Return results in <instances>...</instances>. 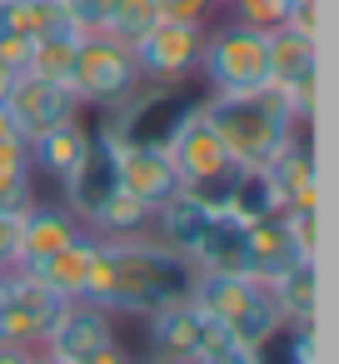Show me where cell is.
<instances>
[{
	"label": "cell",
	"instance_id": "8",
	"mask_svg": "<svg viewBox=\"0 0 339 364\" xmlns=\"http://www.w3.org/2000/svg\"><path fill=\"white\" fill-rule=\"evenodd\" d=\"M60 190H65V210L90 225V215L120 190V145H115L110 130L90 135V155L80 160V170H75Z\"/></svg>",
	"mask_w": 339,
	"mask_h": 364
},
{
	"label": "cell",
	"instance_id": "21",
	"mask_svg": "<svg viewBox=\"0 0 339 364\" xmlns=\"http://www.w3.org/2000/svg\"><path fill=\"white\" fill-rule=\"evenodd\" d=\"M90 255H95V235H90V230H80V235H75V240H65L55 255H45L41 264H31V274H36L41 284L60 289L65 299H80L85 274H90Z\"/></svg>",
	"mask_w": 339,
	"mask_h": 364
},
{
	"label": "cell",
	"instance_id": "35",
	"mask_svg": "<svg viewBox=\"0 0 339 364\" xmlns=\"http://www.w3.org/2000/svg\"><path fill=\"white\" fill-rule=\"evenodd\" d=\"M200 364H259V349H249V344H225V349H215L210 359H200Z\"/></svg>",
	"mask_w": 339,
	"mask_h": 364
},
{
	"label": "cell",
	"instance_id": "37",
	"mask_svg": "<svg viewBox=\"0 0 339 364\" xmlns=\"http://www.w3.org/2000/svg\"><path fill=\"white\" fill-rule=\"evenodd\" d=\"M0 364H41V349H26V344H0Z\"/></svg>",
	"mask_w": 339,
	"mask_h": 364
},
{
	"label": "cell",
	"instance_id": "32",
	"mask_svg": "<svg viewBox=\"0 0 339 364\" xmlns=\"http://www.w3.org/2000/svg\"><path fill=\"white\" fill-rule=\"evenodd\" d=\"M220 6V0H160V16L170 21H190V26H205V16Z\"/></svg>",
	"mask_w": 339,
	"mask_h": 364
},
{
	"label": "cell",
	"instance_id": "25",
	"mask_svg": "<svg viewBox=\"0 0 339 364\" xmlns=\"http://www.w3.org/2000/svg\"><path fill=\"white\" fill-rule=\"evenodd\" d=\"M269 210H284V205H279V190H274V180H269V170H264V165H244L240 180H235V195H230V215L259 220V215H269Z\"/></svg>",
	"mask_w": 339,
	"mask_h": 364
},
{
	"label": "cell",
	"instance_id": "27",
	"mask_svg": "<svg viewBox=\"0 0 339 364\" xmlns=\"http://www.w3.org/2000/svg\"><path fill=\"white\" fill-rule=\"evenodd\" d=\"M240 160H225L220 170H205V175H195V180H185L180 190L190 195V200H200L205 210H230V195H235V180H240Z\"/></svg>",
	"mask_w": 339,
	"mask_h": 364
},
{
	"label": "cell",
	"instance_id": "23",
	"mask_svg": "<svg viewBox=\"0 0 339 364\" xmlns=\"http://www.w3.org/2000/svg\"><path fill=\"white\" fill-rule=\"evenodd\" d=\"M150 215H155V210H150L145 200H135V195L120 185V190L90 215V235H100V240H130V235H145V230H150Z\"/></svg>",
	"mask_w": 339,
	"mask_h": 364
},
{
	"label": "cell",
	"instance_id": "16",
	"mask_svg": "<svg viewBox=\"0 0 339 364\" xmlns=\"http://www.w3.org/2000/svg\"><path fill=\"white\" fill-rule=\"evenodd\" d=\"M269 284V299L279 304L284 324H309L314 309H319V255H299L289 259L279 274L264 279Z\"/></svg>",
	"mask_w": 339,
	"mask_h": 364
},
{
	"label": "cell",
	"instance_id": "31",
	"mask_svg": "<svg viewBox=\"0 0 339 364\" xmlns=\"http://www.w3.org/2000/svg\"><path fill=\"white\" fill-rule=\"evenodd\" d=\"M115 0H60V11L75 21V31H100Z\"/></svg>",
	"mask_w": 339,
	"mask_h": 364
},
{
	"label": "cell",
	"instance_id": "33",
	"mask_svg": "<svg viewBox=\"0 0 339 364\" xmlns=\"http://www.w3.org/2000/svg\"><path fill=\"white\" fill-rule=\"evenodd\" d=\"M0 269H21V220L0 215Z\"/></svg>",
	"mask_w": 339,
	"mask_h": 364
},
{
	"label": "cell",
	"instance_id": "19",
	"mask_svg": "<svg viewBox=\"0 0 339 364\" xmlns=\"http://www.w3.org/2000/svg\"><path fill=\"white\" fill-rule=\"evenodd\" d=\"M304 250L294 245V230H289V215L284 210H269L259 220H249V264H254V279H269L279 274L289 259H299Z\"/></svg>",
	"mask_w": 339,
	"mask_h": 364
},
{
	"label": "cell",
	"instance_id": "14",
	"mask_svg": "<svg viewBox=\"0 0 339 364\" xmlns=\"http://www.w3.org/2000/svg\"><path fill=\"white\" fill-rule=\"evenodd\" d=\"M264 170H269L284 210H319V165H314V140L309 135H294Z\"/></svg>",
	"mask_w": 339,
	"mask_h": 364
},
{
	"label": "cell",
	"instance_id": "28",
	"mask_svg": "<svg viewBox=\"0 0 339 364\" xmlns=\"http://www.w3.org/2000/svg\"><path fill=\"white\" fill-rule=\"evenodd\" d=\"M70 60H75V41H36L31 60H26V75H41V80H70Z\"/></svg>",
	"mask_w": 339,
	"mask_h": 364
},
{
	"label": "cell",
	"instance_id": "7",
	"mask_svg": "<svg viewBox=\"0 0 339 364\" xmlns=\"http://www.w3.org/2000/svg\"><path fill=\"white\" fill-rule=\"evenodd\" d=\"M65 294L41 284L31 269H16L11 274V299L0 304V344H26V349H41L45 334L55 329V319L65 314Z\"/></svg>",
	"mask_w": 339,
	"mask_h": 364
},
{
	"label": "cell",
	"instance_id": "15",
	"mask_svg": "<svg viewBox=\"0 0 339 364\" xmlns=\"http://www.w3.org/2000/svg\"><path fill=\"white\" fill-rule=\"evenodd\" d=\"M90 135H95V130H85V125H80V115H70V120H60V125L41 130L36 140H26L31 165H36L41 175H50L55 185H65V180L80 170V160L90 155Z\"/></svg>",
	"mask_w": 339,
	"mask_h": 364
},
{
	"label": "cell",
	"instance_id": "10",
	"mask_svg": "<svg viewBox=\"0 0 339 364\" xmlns=\"http://www.w3.org/2000/svg\"><path fill=\"white\" fill-rule=\"evenodd\" d=\"M115 339V314L110 309H100V304H90V299H70L65 304V314L55 319V329L45 334V344L41 349H50L55 359H70V364H80L85 354H95L100 344H110Z\"/></svg>",
	"mask_w": 339,
	"mask_h": 364
},
{
	"label": "cell",
	"instance_id": "2",
	"mask_svg": "<svg viewBox=\"0 0 339 364\" xmlns=\"http://www.w3.org/2000/svg\"><path fill=\"white\" fill-rule=\"evenodd\" d=\"M110 314H155L160 304H175L190 294L195 284V264L185 255H175L170 245L150 240V235H130V240H110Z\"/></svg>",
	"mask_w": 339,
	"mask_h": 364
},
{
	"label": "cell",
	"instance_id": "20",
	"mask_svg": "<svg viewBox=\"0 0 339 364\" xmlns=\"http://www.w3.org/2000/svg\"><path fill=\"white\" fill-rule=\"evenodd\" d=\"M210 215L215 210H205L200 200H190L185 190L175 195V200H165L155 215H150V225H155V240L160 245H170L175 255H195V245H200V235H205V225H210Z\"/></svg>",
	"mask_w": 339,
	"mask_h": 364
},
{
	"label": "cell",
	"instance_id": "1",
	"mask_svg": "<svg viewBox=\"0 0 339 364\" xmlns=\"http://www.w3.org/2000/svg\"><path fill=\"white\" fill-rule=\"evenodd\" d=\"M200 110L220 130L230 160L240 165H269L299 130L294 105L274 80H264L259 90H240V95H205Z\"/></svg>",
	"mask_w": 339,
	"mask_h": 364
},
{
	"label": "cell",
	"instance_id": "26",
	"mask_svg": "<svg viewBox=\"0 0 339 364\" xmlns=\"http://www.w3.org/2000/svg\"><path fill=\"white\" fill-rule=\"evenodd\" d=\"M155 21H160V0H115L100 31H105V36H115L120 46H135Z\"/></svg>",
	"mask_w": 339,
	"mask_h": 364
},
{
	"label": "cell",
	"instance_id": "30",
	"mask_svg": "<svg viewBox=\"0 0 339 364\" xmlns=\"http://www.w3.org/2000/svg\"><path fill=\"white\" fill-rule=\"evenodd\" d=\"M36 205V190H31V165L26 170H11V175H0V215H26Z\"/></svg>",
	"mask_w": 339,
	"mask_h": 364
},
{
	"label": "cell",
	"instance_id": "36",
	"mask_svg": "<svg viewBox=\"0 0 339 364\" xmlns=\"http://www.w3.org/2000/svg\"><path fill=\"white\" fill-rule=\"evenodd\" d=\"M80 364H135V359H130V354L120 349V339H110V344H100L95 354H85Z\"/></svg>",
	"mask_w": 339,
	"mask_h": 364
},
{
	"label": "cell",
	"instance_id": "29",
	"mask_svg": "<svg viewBox=\"0 0 339 364\" xmlns=\"http://www.w3.org/2000/svg\"><path fill=\"white\" fill-rule=\"evenodd\" d=\"M230 6H235V21L259 26V31H274V26L289 21V6H294V0H230Z\"/></svg>",
	"mask_w": 339,
	"mask_h": 364
},
{
	"label": "cell",
	"instance_id": "22",
	"mask_svg": "<svg viewBox=\"0 0 339 364\" xmlns=\"http://www.w3.org/2000/svg\"><path fill=\"white\" fill-rule=\"evenodd\" d=\"M264 279H254V274H225V269H195V284H190V299L205 309V314H215V319H230L254 289H259Z\"/></svg>",
	"mask_w": 339,
	"mask_h": 364
},
{
	"label": "cell",
	"instance_id": "18",
	"mask_svg": "<svg viewBox=\"0 0 339 364\" xmlns=\"http://www.w3.org/2000/svg\"><path fill=\"white\" fill-rule=\"evenodd\" d=\"M80 235V220L65 205H31L21 215V269L41 264L45 255H55L65 240Z\"/></svg>",
	"mask_w": 339,
	"mask_h": 364
},
{
	"label": "cell",
	"instance_id": "24",
	"mask_svg": "<svg viewBox=\"0 0 339 364\" xmlns=\"http://www.w3.org/2000/svg\"><path fill=\"white\" fill-rule=\"evenodd\" d=\"M279 324H284V314H279V304L269 299V284H259V289H254V294H249V299L225 319L230 339H235V344H249V349H259Z\"/></svg>",
	"mask_w": 339,
	"mask_h": 364
},
{
	"label": "cell",
	"instance_id": "13",
	"mask_svg": "<svg viewBox=\"0 0 339 364\" xmlns=\"http://www.w3.org/2000/svg\"><path fill=\"white\" fill-rule=\"evenodd\" d=\"M205 309L185 294V299H175V304H160L155 314H145V324H150V349L160 354V359H185V364H195V354H200V339H205Z\"/></svg>",
	"mask_w": 339,
	"mask_h": 364
},
{
	"label": "cell",
	"instance_id": "9",
	"mask_svg": "<svg viewBox=\"0 0 339 364\" xmlns=\"http://www.w3.org/2000/svg\"><path fill=\"white\" fill-rule=\"evenodd\" d=\"M11 115H16L21 140H36L41 130H50V125L80 115V100H75L70 85H60V80H41V75H26V70H21V80H16V90H11Z\"/></svg>",
	"mask_w": 339,
	"mask_h": 364
},
{
	"label": "cell",
	"instance_id": "39",
	"mask_svg": "<svg viewBox=\"0 0 339 364\" xmlns=\"http://www.w3.org/2000/svg\"><path fill=\"white\" fill-rule=\"evenodd\" d=\"M6 135H21V130H16V115H11V100H0V140H6Z\"/></svg>",
	"mask_w": 339,
	"mask_h": 364
},
{
	"label": "cell",
	"instance_id": "17",
	"mask_svg": "<svg viewBox=\"0 0 339 364\" xmlns=\"http://www.w3.org/2000/svg\"><path fill=\"white\" fill-rule=\"evenodd\" d=\"M165 150H170V160H175V170H180V185L195 180V175H205V170H220V165L230 160V150H225L220 130L205 120V110H195V115L175 130V140H170Z\"/></svg>",
	"mask_w": 339,
	"mask_h": 364
},
{
	"label": "cell",
	"instance_id": "12",
	"mask_svg": "<svg viewBox=\"0 0 339 364\" xmlns=\"http://www.w3.org/2000/svg\"><path fill=\"white\" fill-rule=\"evenodd\" d=\"M195 269H225V274H254L249 264V220L230 215V210H215L195 255H190Z\"/></svg>",
	"mask_w": 339,
	"mask_h": 364
},
{
	"label": "cell",
	"instance_id": "6",
	"mask_svg": "<svg viewBox=\"0 0 339 364\" xmlns=\"http://www.w3.org/2000/svg\"><path fill=\"white\" fill-rule=\"evenodd\" d=\"M200 46H205V26H190V21H170V16H160V21L130 46V55H135L140 80L165 85V80H190V75H195V65H200Z\"/></svg>",
	"mask_w": 339,
	"mask_h": 364
},
{
	"label": "cell",
	"instance_id": "4",
	"mask_svg": "<svg viewBox=\"0 0 339 364\" xmlns=\"http://www.w3.org/2000/svg\"><path fill=\"white\" fill-rule=\"evenodd\" d=\"M65 85H70V95L80 105L115 110V105H125L140 90V70H135L130 46H120L105 31H85L75 41V60H70V80Z\"/></svg>",
	"mask_w": 339,
	"mask_h": 364
},
{
	"label": "cell",
	"instance_id": "3",
	"mask_svg": "<svg viewBox=\"0 0 339 364\" xmlns=\"http://www.w3.org/2000/svg\"><path fill=\"white\" fill-rule=\"evenodd\" d=\"M195 75L205 80L210 95L259 90V85L269 80V31L244 26V21H230V26H220V31H205Z\"/></svg>",
	"mask_w": 339,
	"mask_h": 364
},
{
	"label": "cell",
	"instance_id": "38",
	"mask_svg": "<svg viewBox=\"0 0 339 364\" xmlns=\"http://www.w3.org/2000/svg\"><path fill=\"white\" fill-rule=\"evenodd\" d=\"M16 80H21V70H16V65H6V60H0V100H11V90H16Z\"/></svg>",
	"mask_w": 339,
	"mask_h": 364
},
{
	"label": "cell",
	"instance_id": "40",
	"mask_svg": "<svg viewBox=\"0 0 339 364\" xmlns=\"http://www.w3.org/2000/svg\"><path fill=\"white\" fill-rule=\"evenodd\" d=\"M11 274H16V269H0V304L11 299Z\"/></svg>",
	"mask_w": 339,
	"mask_h": 364
},
{
	"label": "cell",
	"instance_id": "41",
	"mask_svg": "<svg viewBox=\"0 0 339 364\" xmlns=\"http://www.w3.org/2000/svg\"><path fill=\"white\" fill-rule=\"evenodd\" d=\"M135 364H185V359H160V354H155V359H135Z\"/></svg>",
	"mask_w": 339,
	"mask_h": 364
},
{
	"label": "cell",
	"instance_id": "11",
	"mask_svg": "<svg viewBox=\"0 0 339 364\" xmlns=\"http://www.w3.org/2000/svg\"><path fill=\"white\" fill-rule=\"evenodd\" d=\"M120 185L150 210H160L165 200L180 195V170L160 145H120Z\"/></svg>",
	"mask_w": 339,
	"mask_h": 364
},
{
	"label": "cell",
	"instance_id": "5",
	"mask_svg": "<svg viewBox=\"0 0 339 364\" xmlns=\"http://www.w3.org/2000/svg\"><path fill=\"white\" fill-rule=\"evenodd\" d=\"M210 95V90H205ZM205 95L185 80H165V85H150V90H135L125 105H115V145H170L175 130L205 105Z\"/></svg>",
	"mask_w": 339,
	"mask_h": 364
},
{
	"label": "cell",
	"instance_id": "34",
	"mask_svg": "<svg viewBox=\"0 0 339 364\" xmlns=\"http://www.w3.org/2000/svg\"><path fill=\"white\" fill-rule=\"evenodd\" d=\"M31 165V150H26V140L21 135H6L0 140V175H11V170H26Z\"/></svg>",
	"mask_w": 339,
	"mask_h": 364
}]
</instances>
